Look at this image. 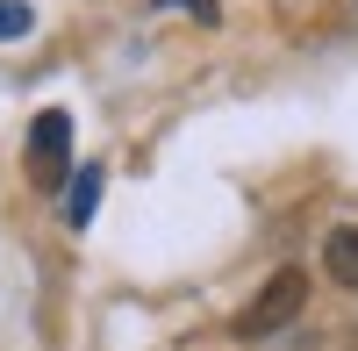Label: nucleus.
Masks as SVG:
<instances>
[{"label":"nucleus","instance_id":"nucleus-1","mask_svg":"<svg viewBox=\"0 0 358 351\" xmlns=\"http://www.w3.org/2000/svg\"><path fill=\"white\" fill-rule=\"evenodd\" d=\"M308 308V273L301 266H280L273 280L258 287V294L236 308V323H229V337H244V344H265V337H280L294 315Z\"/></svg>","mask_w":358,"mask_h":351},{"label":"nucleus","instance_id":"nucleus-2","mask_svg":"<svg viewBox=\"0 0 358 351\" xmlns=\"http://www.w3.org/2000/svg\"><path fill=\"white\" fill-rule=\"evenodd\" d=\"M72 165V115L65 108H43L36 122H29V180L36 187H57Z\"/></svg>","mask_w":358,"mask_h":351},{"label":"nucleus","instance_id":"nucleus-3","mask_svg":"<svg viewBox=\"0 0 358 351\" xmlns=\"http://www.w3.org/2000/svg\"><path fill=\"white\" fill-rule=\"evenodd\" d=\"M322 280L358 287V222H337L330 237H322Z\"/></svg>","mask_w":358,"mask_h":351},{"label":"nucleus","instance_id":"nucleus-4","mask_svg":"<svg viewBox=\"0 0 358 351\" xmlns=\"http://www.w3.org/2000/svg\"><path fill=\"white\" fill-rule=\"evenodd\" d=\"M94 208H101V165H79L72 187H65V222L86 229V222H94Z\"/></svg>","mask_w":358,"mask_h":351},{"label":"nucleus","instance_id":"nucleus-5","mask_svg":"<svg viewBox=\"0 0 358 351\" xmlns=\"http://www.w3.org/2000/svg\"><path fill=\"white\" fill-rule=\"evenodd\" d=\"M29 29H36V15L22 0H0V36H29Z\"/></svg>","mask_w":358,"mask_h":351},{"label":"nucleus","instance_id":"nucleus-6","mask_svg":"<svg viewBox=\"0 0 358 351\" xmlns=\"http://www.w3.org/2000/svg\"><path fill=\"white\" fill-rule=\"evenodd\" d=\"M165 8H194L201 22H215V8H208V0H165Z\"/></svg>","mask_w":358,"mask_h":351}]
</instances>
